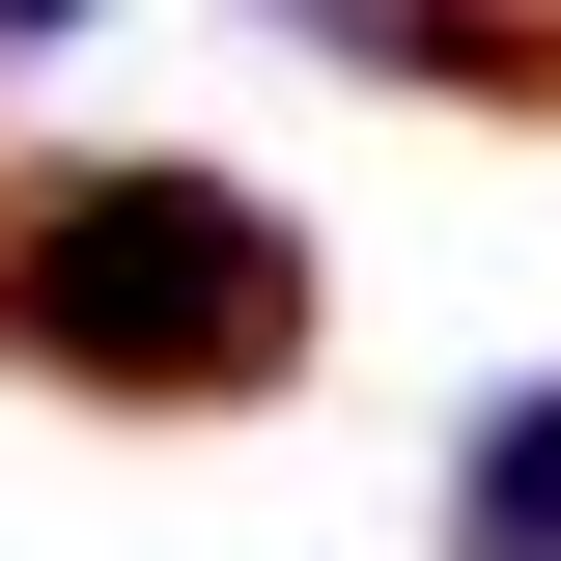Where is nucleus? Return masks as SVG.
<instances>
[{
	"label": "nucleus",
	"mask_w": 561,
	"mask_h": 561,
	"mask_svg": "<svg viewBox=\"0 0 561 561\" xmlns=\"http://www.w3.org/2000/svg\"><path fill=\"white\" fill-rule=\"evenodd\" d=\"M449 561H561V393H505L449 449Z\"/></svg>",
	"instance_id": "2"
},
{
	"label": "nucleus",
	"mask_w": 561,
	"mask_h": 561,
	"mask_svg": "<svg viewBox=\"0 0 561 561\" xmlns=\"http://www.w3.org/2000/svg\"><path fill=\"white\" fill-rule=\"evenodd\" d=\"M0 337L57 393H280L309 365V225L225 169H28L0 197Z\"/></svg>",
	"instance_id": "1"
}]
</instances>
